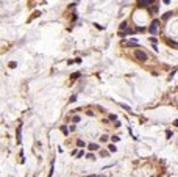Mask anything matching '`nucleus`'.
<instances>
[{"instance_id": "obj_1", "label": "nucleus", "mask_w": 178, "mask_h": 177, "mask_svg": "<svg viewBox=\"0 0 178 177\" xmlns=\"http://www.w3.org/2000/svg\"><path fill=\"white\" fill-rule=\"evenodd\" d=\"M134 58L136 60H139V61H147V53L144 52V50H141V49H137L136 52H134Z\"/></svg>"}, {"instance_id": "obj_2", "label": "nucleus", "mask_w": 178, "mask_h": 177, "mask_svg": "<svg viewBox=\"0 0 178 177\" xmlns=\"http://www.w3.org/2000/svg\"><path fill=\"white\" fill-rule=\"evenodd\" d=\"M158 25H159V20H158V19H155L153 22L150 24V27H148V31H150L151 35H155V36H156V33H158Z\"/></svg>"}, {"instance_id": "obj_3", "label": "nucleus", "mask_w": 178, "mask_h": 177, "mask_svg": "<svg viewBox=\"0 0 178 177\" xmlns=\"http://www.w3.org/2000/svg\"><path fill=\"white\" fill-rule=\"evenodd\" d=\"M155 0H137V6L139 8H145V6H148V5H151Z\"/></svg>"}, {"instance_id": "obj_4", "label": "nucleus", "mask_w": 178, "mask_h": 177, "mask_svg": "<svg viewBox=\"0 0 178 177\" xmlns=\"http://www.w3.org/2000/svg\"><path fill=\"white\" fill-rule=\"evenodd\" d=\"M123 46H125V47H137L139 44H137L136 41H125V42H123Z\"/></svg>"}, {"instance_id": "obj_5", "label": "nucleus", "mask_w": 178, "mask_h": 177, "mask_svg": "<svg viewBox=\"0 0 178 177\" xmlns=\"http://www.w3.org/2000/svg\"><path fill=\"white\" fill-rule=\"evenodd\" d=\"M170 17H172V13L170 11H167V13H164V14H162V20H167Z\"/></svg>"}, {"instance_id": "obj_6", "label": "nucleus", "mask_w": 178, "mask_h": 177, "mask_svg": "<svg viewBox=\"0 0 178 177\" xmlns=\"http://www.w3.org/2000/svg\"><path fill=\"white\" fill-rule=\"evenodd\" d=\"M166 44H169V46H172V47H178V44H176L175 41H172V39H166Z\"/></svg>"}, {"instance_id": "obj_7", "label": "nucleus", "mask_w": 178, "mask_h": 177, "mask_svg": "<svg viewBox=\"0 0 178 177\" xmlns=\"http://www.w3.org/2000/svg\"><path fill=\"white\" fill-rule=\"evenodd\" d=\"M22 141V130H20V127L17 129V143H20Z\"/></svg>"}, {"instance_id": "obj_8", "label": "nucleus", "mask_w": 178, "mask_h": 177, "mask_svg": "<svg viewBox=\"0 0 178 177\" xmlns=\"http://www.w3.org/2000/svg\"><path fill=\"white\" fill-rule=\"evenodd\" d=\"M77 146H78V147H84V146H86V143H84L83 140H77Z\"/></svg>"}, {"instance_id": "obj_9", "label": "nucleus", "mask_w": 178, "mask_h": 177, "mask_svg": "<svg viewBox=\"0 0 178 177\" xmlns=\"http://www.w3.org/2000/svg\"><path fill=\"white\" fill-rule=\"evenodd\" d=\"M89 149H91V150H98V144H89Z\"/></svg>"}, {"instance_id": "obj_10", "label": "nucleus", "mask_w": 178, "mask_h": 177, "mask_svg": "<svg viewBox=\"0 0 178 177\" xmlns=\"http://www.w3.org/2000/svg\"><path fill=\"white\" fill-rule=\"evenodd\" d=\"M150 13H156L158 11V5H153V6H150V9H148Z\"/></svg>"}, {"instance_id": "obj_11", "label": "nucleus", "mask_w": 178, "mask_h": 177, "mask_svg": "<svg viewBox=\"0 0 178 177\" xmlns=\"http://www.w3.org/2000/svg\"><path fill=\"white\" fill-rule=\"evenodd\" d=\"M119 28H120V31H125V30H126V22H122Z\"/></svg>"}, {"instance_id": "obj_12", "label": "nucleus", "mask_w": 178, "mask_h": 177, "mask_svg": "<svg viewBox=\"0 0 178 177\" xmlns=\"http://www.w3.org/2000/svg\"><path fill=\"white\" fill-rule=\"evenodd\" d=\"M100 141H101V143H106V141H108V135H101Z\"/></svg>"}, {"instance_id": "obj_13", "label": "nucleus", "mask_w": 178, "mask_h": 177, "mask_svg": "<svg viewBox=\"0 0 178 177\" xmlns=\"http://www.w3.org/2000/svg\"><path fill=\"white\" fill-rule=\"evenodd\" d=\"M150 42H151V44H153V46H156V42H158V39H156V38H155V36H151V38H150Z\"/></svg>"}, {"instance_id": "obj_14", "label": "nucleus", "mask_w": 178, "mask_h": 177, "mask_svg": "<svg viewBox=\"0 0 178 177\" xmlns=\"http://www.w3.org/2000/svg\"><path fill=\"white\" fill-rule=\"evenodd\" d=\"M72 122H73V124L80 122V116H73V118H72Z\"/></svg>"}, {"instance_id": "obj_15", "label": "nucleus", "mask_w": 178, "mask_h": 177, "mask_svg": "<svg viewBox=\"0 0 178 177\" xmlns=\"http://www.w3.org/2000/svg\"><path fill=\"white\" fill-rule=\"evenodd\" d=\"M109 121H114V122H116V121H117V116H116V115H109Z\"/></svg>"}, {"instance_id": "obj_16", "label": "nucleus", "mask_w": 178, "mask_h": 177, "mask_svg": "<svg viewBox=\"0 0 178 177\" xmlns=\"http://www.w3.org/2000/svg\"><path fill=\"white\" fill-rule=\"evenodd\" d=\"M78 77H81V74H80V72H75V74H72V79H78Z\"/></svg>"}, {"instance_id": "obj_17", "label": "nucleus", "mask_w": 178, "mask_h": 177, "mask_svg": "<svg viewBox=\"0 0 178 177\" xmlns=\"http://www.w3.org/2000/svg\"><path fill=\"white\" fill-rule=\"evenodd\" d=\"M109 152H116V146L114 144H109Z\"/></svg>"}, {"instance_id": "obj_18", "label": "nucleus", "mask_w": 178, "mask_h": 177, "mask_svg": "<svg viewBox=\"0 0 178 177\" xmlns=\"http://www.w3.org/2000/svg\"><path fill=\"white\" fill-rule=\"evenodd\" d=\"M119 140H120V138H119V136H112V138H111V141H112V143H117Z\"/></svg>"}, {"instance_id": "obj_19", "label": "nucleus", "mask_w": 178, "mask_h": 177, "mask_svg": "<svg viewBox=\"0 0 178 177\" xmlns=\"http://www.w3.org/2000/svg\"><path fill=\"white\" fill-rule=\"evenodd\" d=\"M136 31H139V33L142 31V33H144V31H145V28H144V27H137V28H136Z\"/></svg>"}, {"instance_id": "obj_20", "label": "nucleus", "mask_w": 178, "mask_h": 177, "mask_svg": "<svg viewBox=\"0 0 178 177\" xmlns=\"http://www.w3.org/2000/svg\"><path fill=\"white\" fill-rule=\"evenodd\" d=\"M61 130H62V133H64V135H67V133H69V132H70V130H67V129H66V127H61Z\"/></svg>"}, {"instance_id": "obj_21", "label": "nucleus", "mask_w": 178, "mask_h": 177, "mask_svg": "<svg viewBox=\"0 0 178 177\" xmlns=\"http://www.w3.org/2000/svg\"><path fill=\"white\" fill-rule=\"evenodd\" d=\"M16 66H17L16 61H11V63H9V68H16Z\"/></svg>"}, {"instance_id": "obj_22", "label": "nucleus", "mask_w": 178, "mask_h": 177, "mask_svg": "<svg viewBox=\"0 0 178 177\" xmlns=\"http://www.w3.org/2000/svg\"><path fill=\"white\" fill-rule=\"evenodd\" d=\"M100 155H101V157H106V155H108V152H105V150H101V152H100Z\"/></svg>"}, {"instance_id": "obj_23", "label": "nucleus", "mask_w": 178, "mask_h": 177, "mask_svg": "<svg viewBox=\"0 0 178 177\" xmlns=\"http://www.w3.org/2000/svg\"><path fill=\"white\" fill-rule=\"evenodd\" d=\"M83 155H84V152H83V150H80V152L77 154V157H83Z\"/></svg>"}, {"instance_id": "obj_24", "label": "nucleus", "mask_w": 178, "mask_h": 177, "mask_svg": "<svg viewBox=\"0 0 178 177\" xmlns=\"http://www.w3.org/2000/svg\"><path fill=\"white\" fill-rule=\"evenodd\" d=\"M86 177H97V175H86Z\"/></svg>"}, {"instance_id": "obj_25", "label": "nucleus", "mask_w": 178, "mask_h": 177, "mask_svg": "<svg viewBox=\"0 0 178 177\" xmlns=\"http://www.w3.org/2000/svg\"><path fill=\"white\" fill-rule=\"evenodd\" d=\"M97 177H105V175H97Z\"/></svg>"}]
</instances>
